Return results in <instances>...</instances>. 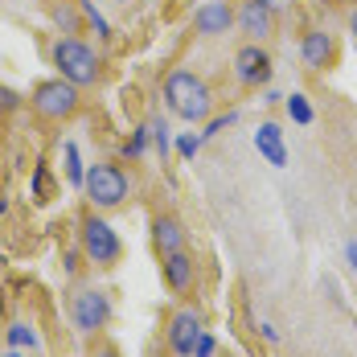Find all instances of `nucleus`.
Here are the masks:
<instances>
[{"label":"nucleus","mask_w":357,"mask_h":357,"mask_svg":"<svg viewBox=\"0 0 357 357\" xmlns=\"http://www.w3.org/2000/svg\"><path fill=\"white\" fill-rule=\"evenodd\" d=\"M165 107L185 123H206L214 111V91L197 70L181 66V70H169V78H165Z\"/></svg>","instance_id":"nucleus-1"},{"label":"nucleus","mask_w":357,"mask_h":357,"mask_svg":"<svg viewBox=\"0 0 357 357\" xmlns=\"http://www.w3.org/2000/svg\"><path fill=\"white\" fill-rule=\"evenodd\" d=\"M54 66L74 86H95L103 78V58L82 37H58L54 41Z\"/></svg>","instance_id":"nucleus-2"},{"label":"nucleus","mask_w":357,"mask_h":357,"mask_svg":"<svg viewBox=\"0 0 357 357\" xmlns=\"http://www.w3.org/2000/svg\"><path fill=\"white\" fill-rule=\"evenodd\" d=\"M86 197H91V206L95 210H115V206H123L128 197H132V177L119 169V165H111V160H99V165H91L86 169Z\"/></svg>","instance_id":"nucleus-3"},{"label":"nucleus","mask_w":357,"mask_h":357,"mask_svg":"<svg viewBox=\"0 0 357 357\" xmlns=\"http://www.w3.org/2000/svg\"><path fill=\"white\" fill-rule=\"evenodd\" d=\"M82 86H74V82H66L62 74L58 78H45V82H37L33 86V111L41 115V119H50V123H62V119H70L74 111H78V103H82V95H78Z\"/></svg>","instance_id":"nucleus-4"},{"label":"nucleus","mask_w":357,"mask_h":357,"mask_svg":"<svg viewBox=\"0 0 357 357\" xmlns=\"http://www.w3.org/2000/svg\"><path fill=\"white\" fill-rule=\"evenodd\" d=\"M82 255H86L95 267H115V263H119L123 238L115 234V226H111L107 218H99V214L82 218Z\"/></svg>","instance_id":"nucleus-5"},{"label":"nucleus","mask_w":357,"mask_h":357,"mask_svg":"<svg viewBox=\"0 0 357 357\" xmlns=\"http://www.w3.org/2000/svg\"><path fill=\"white\" fill-rule=\"evenodd\" d=\"M70 321H74V328H78L82 337L103 333L107 321H111V296L103 291V287H82V291H74Z\"/></svg>","instance_id":"nucleus-6"},{"label":"nucleus","mask_w":357,"mask_h":357,"mask_svg":"<svg viewBox=\"0 0 357 357\" xmlns=\"http://www.w3.org/2000/svg\"><path fill=\"white\" fill-rule=\"evenodd\" d=\"M271 74H275V66H271V54L259 45V41H247L238 54H234V78L243 82V86H267L271 82Z\"/></svg>","instance_id":"nucleus-7"},{"label":"nucleus","mask_w":357,"mask_h":357,"mask_svg":"<svg viewBox=\"0 0 357 357\" xmlns=\"http://www.w3.org/2000/svg\"><path fill=\"white\" fill-rule=\"evenodd\" d=\"M202 333H206V324H202V312H197V308H177V312L169 317V328H165L169 349L177 357H193V345H197Z\"/></svg>","instance_id":"nucleus-8"},{"label":"nucleus","mask_w":357,"mask_h":357,"mask_svg":"<svg viewBox=\"0 0 357 357\" xmlns=\"http://www.w3.org/2000/svg\"><path fill=\"white\" fill-rule=\"evenodd\" d=\"M250 144H255V152L271 165V169H287V144H284V128L275 123V119H263L255 132H250Z\"/></svg>","instance_id":"nucleus-9"},{"label":"nucleus","mask_w":357,"mask_h":357,"mask_svg":"<svg viewBox=\"0 0 357 357\" xmlns=\"http://www.w3.org/2000/svg\"><path fill=\"white\" fill-rule=\"evenodd\" d=\"M193 29L202 37H226L234 29V8L226 0H206L193 8Z\"/></svg>","instance_id":"nucleus-10"},{"label":"nucleus","mask_w":357,"mask_h":357,"mask_svg":"<svg viewBox=\"0 0 357 357\" xmlns=\"http://www.w3.org/2000/svg\"><path fill=\"white\" fill-rule=\"evenodd\" d=\"M234 25L250 37V41H263V37L275 33V8L271 4H255V0H243V8L234 13Z\"/></svg>","instance_id":"nucleus-11"},{"label":"nucleus","mask_w":357,"mask_h":357,"mask_svg":"<svg viewBox=\"0 0 357 357\" xmlns=\"http://www.w3.org/2000/svg\"><path fill=\"white\" fill-rule=\"evenodd\" d=\"M333 58H337V41H333V33H324V29H308V33L300 37V62H304L308 70H324V66H333Z\"/></svg>","instance_id":"nucleus-12"},{"label":"nucleus","mask_w":357,"mask_h":357,"mask_svg":"<svg viewBox=\"0 0 357 357\" xmlns=\"http://www.w3.org/2000/svg\"><path fill=\"white\" fill-rule=\"evenodd\" d=\"M160 271H165V284L173 287V291H189V287L197 284V263H193L189 247L173 250V255H160Z\"/></svg>","instance_id":"nucleus-13"},{"label":"nucleus","mask_w":357,"mask_h":357,"mask_svg":"<svg viewBox=\"0 0 357 357\" xmlns=\"http://www.w3.org/2000/svg\"><path fill=\"white\" fill-rule=\"evenodd\" d=\"M152 247L160 255H173V250L189 247V234H185V226L173 214H160V218H152Z\"/></svg>","instance_id":"nucleus-14"},{"label":"nucleus","mask_w":357,"mask_h":357,"mask_svg":"<svg viewBox=\"0 0 357 357\" xmlns=\"http://www.w3.org/2000/svg\"><path fill=\"white\" fill-rule=\"evenodd\" d=\"M62 169H66V181H70L74 189H82V185H86V165H82L78 144H74V140L62 144Z\"/></svg>","instance_id":"nucleus-15"},{"label":"nucleus","mask_w":357,"mask_h":357,"mask_svg":"<svg viewBox=\"0 0 357 357\" xmlns=\"http://www.w3.org/2000/svg\"><path fill=\"white\" fill-rule=\"evenodd\" d=\"M4 341H8V349H37V345H41V337L33 333L29 321H13L4 328Z\"/></svg>","instance_id":"nucleus-16"},{"label":"nucleus","mask_w":357,"mask_h":357,"mask_svg":"<svg viewBox=\"0 0 357 357\" xmlns=\"http://www.w3.org/2000/svg\"><path fill=\"white\" fill-rule=\"evenodd\" d=\"M284 107H287V119H291V123H300V128H308V123L317 119V111H312V103H308V95H304V91L284 95Z\"/></svg>","instance_id":"nucleus-17"},{"label":"nucleus","mask_w":357,"mask_h":357,"mask_svg":"<svg viewBox=\"0 0 357 357\" xmlns=\"http://www.w3.org/2000/svg\"><path fill=\"white\" fill-rule=\"evenodd\" d=\"M148 136H152L156 156H160V160H169V152H173V132H169V123H165L160 115H152V119H148Z\"/></svg>","instance_id":"nucleus-18"},{"label":"nucleus","mask_w":357,"mask_h":357,"mask_svg":"<svg viewBox=\"0 0 357 357\" xmlns=\"http://www.w3.org/2000/svg\"><path fill=\"white\" fill-rule=\"evenodd\" d=\"M50 17H54V25H58V29H62V33H78V29H82V21H86V17H82V8H70V4H54V8H50Z\"/></svg>","instance_id":"nucleus-19"},{"label":"nucleus","mask_w":357,"mask_h":357,"mask_svg":"<svg viewBox=\"0 0 357 357\" xmlns=\"http://www.w3.org/2000/svg\"><path fill=\"white\" fill-rule=\"evenodd\" d=\"M148 148H152V136H148V123H140V128L132 132V140L123 144V156H128V160H140Z\"/></svg>","instance_id":"nucleus-20"},{"label":"nucleus","mask_w":357,"mask_h":357,"mask_svg":"<svg viewBox=\"0 0 357 357\" xmlns=\"http://www.w3.org/2000/svg\"><path fill=\"white\" fill-rule=\"evenodd\" d=\"M202 144H206V136H202V132H181L173 148H177V156H181V160H193V156L202 152Z\"/></svg>","instance_id":"nucleus-21"},{"label":"nucleus","mask_w":357,"mask_h":357,"mask_svg":"<svg viewBox=\"0 0 357 357\" xmlns=\"http://www.w3.org/2000/svg\"><path fill=\"white\" fill-rule=\"evenodd\" d=\"M82 17H86V25L95 29L99 37H111V25H107V17L95 8V0H82Z\"/></svg>","instance_id":"nucleus-22"},{"label":"nucleus","mask_w":357,"mask_h":357,"mask_svg":"<svg viewBox=\"0 0 357 357\" xmlns=\"http://www.w3.org/2000/svg\"><path fill=\"white\" fill-rule=\"evenodd\" d=\"M234 123H238V111L230 107L226 115H214V119H206V132H202V136H206V140H210V136H222V132H226V128H234Z\"/></svg>","instance_id":"nucleus-23"},{"label":"nucleus","mask_w":357,"mask_h":357,"mask_svg":"<svg viewBox=\"0 0 357 357\" xmlns=\"http://www.w3.org/2000/svg\"><path fill=\"white\" fill-rule=\"evenodd\" d=\"M33 202H50V169L45 165H33V185H29Z\"/></svg>","instance_id":"nucleus-24"},{"label":"nucleus","mask_w":357,"mask_h":357,"mask_svg":"<svg viewBox=\"0 0 357 357\" xmlns=\"http://www.w3.org/2000/svg\"><path fill=\"white\" fill-rule=\"evenodd\" d=\"M17 107H21V95L0 82V115H8V111H17Z\"/></svg>","instance_id":"nucleus-25"},{"label":"nucleus","mask_w":357,"mask_h":357,"mask_svg":"<svg viewBox=\"0 0 357 357\" xmlns=\"http://www.w3.org/2000/svg\"><path fill=\"white\" fill-rule=\"evenodd\" d=\"M214 354H218L214 333H202V337H197V345H193V357H214Z\"/></svg>","instance_id":"nucleus-26"},{"label":"nucleus","mask_w":357,"mask_h":357,"mask_svg":"<svg viewBox=\"0 0 357 357\" xmlns=\"http://www.w3.org/2000/svg\"><path fill=\"white\" fill-rule=\"evenodd\" d=\"M345 263L357 271V238H349V243H345Z\"/></svg>","instance_id":"nucleus-27"},{"label":"nucleus","mask_w":357,"mask_h":357,"mask_svg":"<svg viewBox=\"0 0 357 357\" xmlns=\"http://www.w3.org/2000/svg\"><path fill=\"white\" fill-rule=\"evenodd\" d=\"M263 103L275 107V103H284V95H280V91H263Z\"/></svg>","instance_id":"nucleus-28"},{"label":"nucleus","mask_w":357,"mask_h":357,"mask_svg":"<svg viewBox=\"0 0 357 357\" xmlns=\"http://www.w3.org/2000/svg\"><path fill=\"white\" fill-rule=\"evenodd\" d=\"M259 333H263V341H271V345H275V341H280V333H275V328H271V324H259Z\"/></svg>","instance_id":"nucleus-29"},{"label":"nucleus","mask_w":357,"mask_h":357,"mask_svg":"<svg viewBox=\"0 0 357 357\" xmlns=\"http://www.w3.org/2000/svg\"><path fill=\"white\" fill-rule=\"evenodd\" d=\"M95 357H119V349H115V345H99V349H95Z\"/></svg>","instance_id":"nucleus-30"},{"label":"nucleus","mask_w":357,"mask_h":357,"mask_svg":"<svg viewBox=\"0 0 357 357\" xmlns=\"http://www.w3.org/2000/svg\"><path fill=\"white\" fill-rule=\"evenodd\" d=\"M349 33H354V41H357V8L349 13Z\"/></svg>","instance_id":"nucleus-31"},{"label":"nucleus","mask_w":357,"mask_h":357,"mask_svg":"<svg viewBox=\"0 0 357 357\" xmlns=\"http://www.w3.org/2000/svg\"><path fill=\"white\" fill-rule=\"evenodd\" d=\"M0 357H21V349H8V354H0Z\"/></svg>","instance_id":"nucleus-32"},{"label":"nucleus","mask_w":357,"mask_h":357,"mask_svg":"<svg viewBox=\"0 0 357 357\" xmlns=\"http://www.w3.org/2000/svg\"><path fill=\"white\" fill-rule=\"evenodd\" d=\"M255 4H275V0H255Z\"/></svg>","instance_id":"nucleus-33"},{"label":"nucleus","mask_w":357,"mask_h":357,"mask_svg":"<svg viewBox=\"0 0 357 357\" xmlns=\"http://www.w3.org/2000/svg\"><path fill=\"white\" fill-rule=\"evenodd\" d=\"M4 210H8V206H4V202H0V214H4Z\"/></svg>","instance_id":"nucleus-34"},{"label":"nucleus","mask_w":357,"mask_h":357,"mask_svg":"<svg viewBox=\"0 0 357 357\" xmlns=\"http://www.w3.org/2000/svg\"><path fill=\"white\" fill-rule=\"evenodd\" d=\"M119 4H128V0H119Z\"/></svg>","instance_id":"nucleus-35"},{"label":"nucleus","mask_w":357,"mask_h":357,"mask_svg":"<svg viewBox=\"0 0 357 357\" xmlns=\"http://www.w3.org/2000/svg\"><path fill=\"white\" fill-rule=\"evenodd\" d=\"M95 4H99V0H95Z\"/></svg>","instance_id":"nucleus-36"}]
</instances>
